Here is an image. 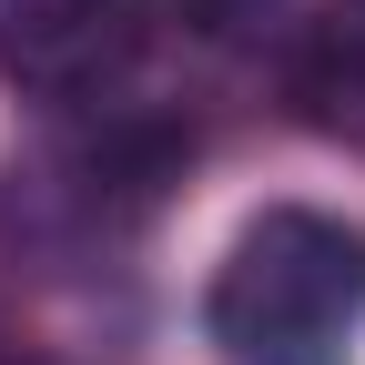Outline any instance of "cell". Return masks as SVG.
Returning <instances> with one entry per match:
<instances>
[{
    "label": "cell",
    "mask_w": 365,
    "mask_h": 365,
    "mask_svg": "<svg viewBox=\"0 0 365 365\" xmlns=\"http://www.w3.org/2000/svg\"><path fill=\"white\" fill-rule=\"evenodd\" d=\"M284 91L325 143L365 153V0H314V21L294 31Z\"/></svg>",
    "instance_id": "cell-3"
},
{
    "label": "cell",
    "mask_w": 365,
    "mask_h": 365,
    "mask_svg": "<svg viewBox=\"0 0 365 365\" xmlns=\"http://www.w3.org/2000/svg\"><path fill=\"white\" fill-rule=\"evenodd\" d=\"M143 41L153 0H0V81L31 102H102Z\"/></svg>",
    "instance_id": "cell-2"
},
{
    "label": "cell",
    "mask_w": 365,
    "mask_h": 365,
    "mask_svg": "<svg viewBox=\"0 0 365 365\" xmlns=\"http://www.w3.org/2000/svg\"><path fill=\"white\" fill-rule=\"evenodd\" d=\"M355 325H365V234L314 203L254 213L203 294V335L223 345V365H345Z\"/></svg>",
    "instance_id": "cell-1"
},
{
    "label": "cell",
    "mask_w": 365,
    "mask_h": 365,
    "mask_svg": "<svg viewBox=\"0 0 365 365\" xmlns=\"http://www.w3.org/2000/svg\"><path fill=\"white\" fill-rule=\"evenodd\" d=\"M0 365H31V355H21V345H0Z\"/></svg>",
    "instance_id": "cell-4"
}]
</instances>
